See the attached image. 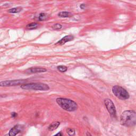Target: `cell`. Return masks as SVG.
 <instances>
[{
    "label": "cell",
    "mask_w": 136,
    "mask_h": 136,
    "mask_svg": "<svg viewBox=\"0 0 136 136\" xmlns=\"http://www.w3.org/2000/svg\"><path fill=\"white\" fill-rule=\"evenodd\" d=\"M56 102L62 109L68 112H74L78 108L77 104L70 99L62 97L57 98Z\"/></svg>",
    "instance_id": "2"
},
{
    "label": "cell",
    "mask_w": 136,
    "mask_h": 136,
    "mask_svg": "<svg viewBox=\"0 0 136 136\" xmlns=\"http://www.w3.org/2000/svg\"><path fill=\"white\" fill-rule=\"evenodd\" d=\"M74 39V37L72 35H68V36H66L65 37H64L63 38H62L60 40L57 42L56 43V45H63L65 44L66 42L71 41V40H73Z\"/></svg>",
    "instance_id": "9"
},
{
    "label": "cell",
    "mask_w": 136,
    "mask_h": 136,
    "mask_svg": "<svg viewBox=\"0 0 136 136\" xmlns=\"http://www.w3.org/2000/svg\"><path fill=\"white\" fill-rule=\"evenodd\" d=\"M84 7H85V5H84V4H81V5L80 6V8L84 9Z\"/></svg>",
    "instance_id": "20"
},
{
    "label": "cell",
    "mask_w": 136,
    "mask_h": 136,
    "mask_svg": "<svg viewBox=\"0 0 136 136\" xmlns=\"http://www.w3.org/2000/svg\"><path fill=\"white\" fill-rule=\"evenodd\" d=\"M22 10L21 7H17V8H14L9 10L8 12L10 13H17L20 12Z\"/></svg>",
    "instance_id": "11"
},
{
    "label": "cell",
    "mask_w": 136,
    "mask_h": 136,
    "mask_svg": "<svg viewBox=\"0 0 136 136\" xmlns=\"http://www.w3.org/2000/svg\"><path fill=\"white\" fill-rule=\"evenodd\" d=\"M112 92L115 96L121 100H125L129 98V95L128 92L120 86H114L112 88Z\"/></svg>",
    "instance_id": "4"
},
{
    "label": "cell",
    "mask_w": 136,
    "mask_h": 136,
    "mask_svg": "<svg viewBox=\"0 0 136 136\" xmlns=\"http://www.w3.org/2000/svg\"><path fill=\"white\" fill-rule=\"evenodd\" d=\"M60 123L58 122H53V123H52L50 125H49L48 128V129L49 130V131H53L54 130L56 129L58 127V126L60 125Z\"/></svg>",
    "instance_id": "10"
},
{
    "label": "cell",
    "mask_w": 136,
    "mask_h": 136,
    "mask_svg": "<svg viewBox=\"0 0 136 136\" xmlns=\"http://www.w3.org/2000/svg\"><path fill=\"white\" fill-rule=\"evenodd\" d=\"M47 18V15L46 14H45V13H41L39 16L38 19L40 21H43L45 20Z\"/></svg>",
    "instance_id": "16"
},
{
    "label": "cell",
    "mask_w": 136,
    "mask_h": 136,
    "mask_svg": "<svg viewBox=\"0 0 136 136\" xmlns=\"http://www.w3.org/2000/svg\"><path fill=\"white\" fill-rule=\"evenodd\" d=\"M17 116V113H16L15 112H13V113H12V116L13 117H16V116Z\"/></svg>",
    "instance_id": "18"
},
{
    "label": "cell",
    "mask_w": 136,
    "mask_h": 136,
    "mask_svg": "<svg viewBox=\"0 0 136 136\" xmlns=\"http://www.w3.org/2000/svg\"><path fill=\"white\" fill-rule=\"evenodd\" d=\"M67 133L70 136H74L75 134V130L74 129L69 128L66 130Z\"/></svg>",
    "instance_id": "15"
},
{
    "label": "cell",
    "mask_w": 136,
    "mask_h": 136,
    "mask_svg": "<svg viewBox=\"0 0 136 136\" xmlns=\"http://www.w3.org/2000/svg\"><path fill=\"white\" fill-rule=\"evenodd\" d=\"M53 136H62V133L61 132H58V133H57L56 134L54 135Z\"/></svg>",
    "instance_id": "19"
},
{
    "label": "cell",
    "mask_w": 136,
    "mask_h": 136,
    "mask_svg": "<svg viewBox=\"0 0 136 136\" xmlns=\"http://www.w3.org/2000/svg\"><path fill=\"white\" fill-rule=\"evenodd\" d=\"M21 88L25 90H41V91H46L49 89L48 85L43 83L25 84L21 86Z\"/></svg>",
    "instance_id": "3"
},
{
    "label": "cell",
    "mask_w": 136,
    "mask_h": 136,
    "mask_svg": "<svg viewBox=\"0 0 136 136\" xmlns=\"http://www.w3.org/2000/svg\"><path fill=\"white\" fill-rule=\"evenodd\" d=\"M121 124L126 127H131L136 124V112L126 110L122 113L120 117Z\"/></svg>",
    "instance_id": "1"
},
{
    "label": "cell",
    "mask_w": 136,
    "mask_h": 136,
    "mask_svg": "<svg viewBox=\"0 0 136 136\" xmlns=\"http://www.w3.org/2000/svg\"><path fill=\"white\" fill-rule=\"evenodd\" d=\"M62 25L59 24H56L55 25H54L53 26V29L54 30H59L62 28Z\"/></svg>",
    "instance_id": "17"
},
{
    "label": "cell",
    "mask_w": 136,
    "mask_h": 136,
    "mask_svg": "<svg viewBox=\"0 0 136 136\" xmlns=\"http://www.w3.org/2000/svg\"><path fill=\"white\" fill-rule=\"evenodd\" d=\"M47 70L45 68L40 67H30L26 71V73L27 74H36V73H42L46 71Z\"/></svg>",
    "instance_id": "7"
},
{
    "label": "cell",
    "mask_w": 136,
    "mask_h": 136,
    "mask_svg": "<svg viewBox=\"0 0 136 136\" xmlns=\"http://www.w3.org/2000/svg\"><path fill=\"white\" fill-rule=\"evenodd\" d=\"M38 26V24L36 22H33L27 25V28L29 29H34L37 28Z\"/></svg>",
    "instance_id": "13"
},
{
    "label": "cell",
    "mask_w": 136,
    "mask_h": 136,
    "mask_svg": "<svg viewBox=\"0 0 136 136\" xmlns=\"http://www.w3.org/2000/svg\"><path fill=\"white\" fill-rule=\"evenodd\" d=\"M87 136H92L89 132H87Z\"/></svg>",
    "instance_id": "21"
},
{
    "label": "cell",
    "mask_w": 136,
    "mask_h": 136,
    "mask_svg": "<svg viewBox=\"0 0 136 136\" xmlns=\"http://www.w3.org/2000/svg\"><path fill=\"white\" fill-rule=\"evenodd\" d=\"M27 83L26 80H6L0 83L1 87H11L19 85H23Z\"/></svg>",
    "instance_id": "5"
},
{
    "label": "cell",
    "mask_w": 136,
    "mask_h": 136,
    "mask_svg": "<svg viewBox=\"0 0 136 136\" xmlns=\"http://www.w3.org/2000/svg\"><path fill=\"white\" fill-rule=\"evenodd\" d=\"M22 129V126L20 125H16L10 130L8 135L6 136H15L19 133Z\"/></svg>",
    "instance_id": "8"
},
{
    "label": "cell",
    "mask_w": 136,
    "mask_h": 136,
    "mask_svg": "<svg viewBox=\"0 0 136 136\" xmlns=\"http://www.w3.org/2000/svg\"><path fill=\"white\" fill-rule=\"evenodd\" d=\"M71 16V13L66 12V11H63V12H61L58 14V16H59L60 17L62 18H67V17H69Z\"/></svg>",
    "instance_id": "12"
},
{
    "label": "cell",
    "mask_w": 136,
    "mask_h": 136,
    "mask_svg": "<svg viewBox=\"0 0 136 136\" xmlns=\"http://www.w3.org/2000/svg\"><path fill=\"white\" fill-rule=\"evenodd\" d=\"M104 104L110 115L112 116H115L116 115V108L112 101L110 99L106 98L104 100Z\"/></svg>",
    "instance_id": "6"
},
{
    "label": "cell",
    "mask_w": 136,
    "mask_h": 136,
    "mask_svg": "<svg viewBox=\"0 0 136 136\" xmlns=\"http://www.w3.org/2000/svg\"><path fill=\"white\" fill-rule=\"evenodd\" d=\"M57 70L61 72H65L67 71V67L65 65H60L57 67Z\"/></svg>",
    "instance_id": "14"
}]
</instances>
